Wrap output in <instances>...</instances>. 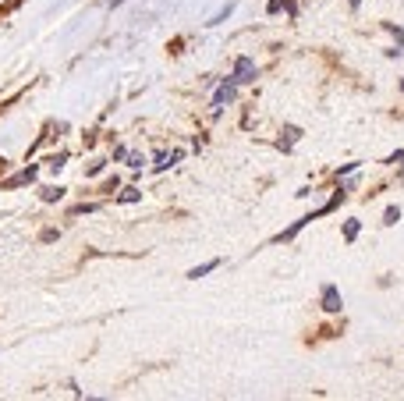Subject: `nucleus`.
<instances>
[{"mask_svg": "<svg viewBox=\"0 0 404 401\" xmlns=\"http://www.w3.org/2000/svg\"><path fill=\"white\" fill-rule=\"evenodd\" d=\"M256 78V65L248 57H238V65H234V82H252Z\"/></svg>", "mask_w": 404, "mask_h": 401, "instance_id": "1", "label": "nucleus"}, {"mask_svg": "<svg viewBox=\"0 0 404 401\" xmlns=\"http://www.w3.org/2000/svg\"><path fill=\"white\" fill-rule=\"evenodd\" d=\"M323 309H326V313H340V291H337L333 284L323 288Z\"/></svg>", "mask_w": 404, "mask_h": 401, "instance_id": "2", "label": "nucleus"}, {"mask_svg": "<svg viewBox=\"0 0 404 401\" xmlns=\"http://www.w3.org/2000/svg\"><path fill=\"white\" fill-rule=\"evenodd\" d=\"M216 266H220V263H216V259H213V263H202V266H195V270H192L188 277H192V281H199L202 273H209V270H216Z\"/></svg>", "mask_w": 404, "mask_h": 401, "instance_id": "3", "label": "nucleus"}, {"mask_svg": "<svg viewBox=\"0 0 404 401\" xmlns=\"http://www.w3.org/2000/svg\"><path fill=\"white\" fill-rule=\"evenodd\" d=\"M355 234H358V221H348V228H344V238H348V241H351V238H355Z\"/></svg>", "mask_w": 404, "mask_h": 401, "instance_id": "4", "label": "nucleus"}, {"mask_svg": "<svg viewBox=\"0 0 404 401\" xmlns=\"http://www.w3.org/2000/svg\"><path fill=\"white\" fill-rule=\"evenodd\" d=\"M397 221H401V210L390 206V210H387V224H397Z\"/></svg>", "mask_w": 404, "mask_h": 401, "instance_id": "5", "label": "nucleus"}, {"mask_svg": "<svg viewBox=\"0 0 404 401\" xmlns=\"http://www.w3.org/2000/svg\"><path fill=\"white\" fill-rule=\"evenodd\" d=\"M401 89H404V85H401Z\"/></svg>", "mask_w": 404, "mask_h": 401, "instance_id": "6", "label": "nucleus"}]
</instances>
